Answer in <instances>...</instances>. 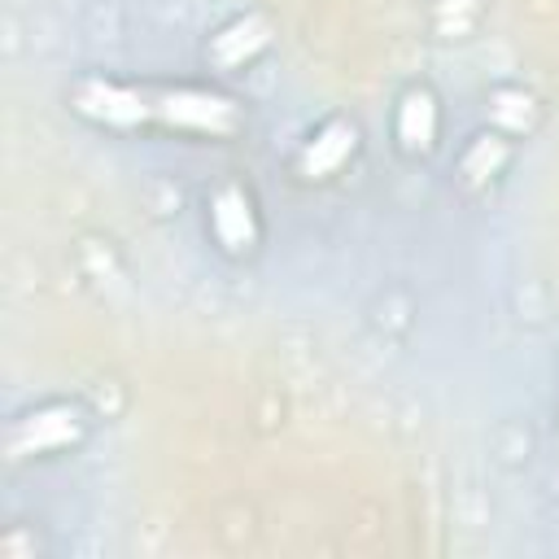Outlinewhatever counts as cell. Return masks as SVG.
Returning <instances> with one entry per match:
<instances>
[{
	"mask_svg": "<svg viewBox=\"0 0 559 559\" xmlns=\"http://www.w3.org/2000/svg\"><path fill=\"white\" fill-rule=\"evenodd\" d=\"M271 44H275L271 17L258 13V9H245V13H236V17H227L223 26L210 31V39L201 48V61L210 66V74H240L258 57H266Z\"/></svg>",
	"mask_w": 559,
	"mask_h": 559,
	"instance_id": "8992f818",
	"label": "cell"
},
{
	"mask_svg": "<svg viewBox=\"0 0 559 559\" xmlns=\"http://www.w3.org/2000/svg\"><path fill=\"white\" fill-rule=\"evenodd\" d=\"M66 105L87 127L135 135L166 131L179 140L227 144L245 131V105L214 83H127L109 74H79L66 92Z\"/></svg>",
	"mask_w": 559,
	"mask_h": 559,
	"instance_id": "6da1fadb",
	"label": "cell"
},
{
	"mask_svg": "<svg viewBox=\"0 0 559 559\" xmlns=\"http://www.w3.org/2000/svg\"><path fill=\"white\" fill-rule=\"evenodd\" d=\"M485 118H489L493 131H502V135H511V140H524V135L537 131V122H542V105H537L533 92L507 83V87H493V92H489V100H485Z\"/></svg>",
	"mask_w": 559,
	"mask_h": 559,
	"instance_id": "ba28073f",
	"label": "cell"
},
{
	"mask_svg": "<svg viewBox=\"0 0 559 559\" xmlns=\"http://www.w3.org/2000/svg\"><path fill=\"white\" fill-rule=\"evenodd\" d=\"M358 148H362V127L345 114H332L301 140V148L293 157V175L301 183H332L336 175H345V166L358 157Z\"/></svg>",
	"mask_w": 559,
	"mask_h": 559,
	"instance_id": "5b68a950",
	"label": "cell"
},
{
	"mask_svg": "<svg viewBox=\"0 0 559 559\" xmlns=\"http://www.w3.org/2000/svg\"><path fill=\"white\" fill-rule=\"evenodd\" d=\"M511 162H515V140L493 131V127H485L463 144V153L454 162V183L463 192H485L507 175Z\"/></svg>",
	"mask_w": 559,
	"mask_h": 559,
	"instance_id": "52a82bcc",
	"label": "cell"
},
{
	"mask_svg": "<svg viewBox=\"0 0 559 559\" xmlns=\"http://www.w3.org/2000/svg\"><path fill=\"white\" fill-rule=\"evenodd\" d=\"M92 437V415L79 402L52 397L39 406H26L9 419L4 428V463L9 467H26V463H44V459H61L83 450Z\"/></svg>",
	"mask_w": 559,
	"mask_h": 559,
	"instance_id": "7a4b0ae2",
	"label": "cell"
},
{
	"mask_svg": "<svg viewBox=\"0 0 559 559\" xmlns=\"http://www.w3.org/2000/svg\"><path fill=\"white\" fill-rule=\"evenodd\" d=\"M205 236L227 262H249L258 258L266 240V218L249 183L240 179H218L205 192Z\"/></svg>",
	"mask_w": 559,
	"mask_h": 559,
	"instance_id": "3957f363",
	"label": "cell"
},
{
	"mask_svg": "<svg viewBox=\"0 0 559 559\" xmlns=\"http://www.w3.org/2000/svg\"><path fill=\"white\" fill-rule=\"evenodd\" d=\"M389 127H393V148L406 162H428L441 148V127H445L441 96L428 83H406L393 100Z\"/></svg>",
	"mask_w": 559,
	"mask_h": 559,
	"instance_id": "277c9868",
	"label": "cell"
}]
</instances>
